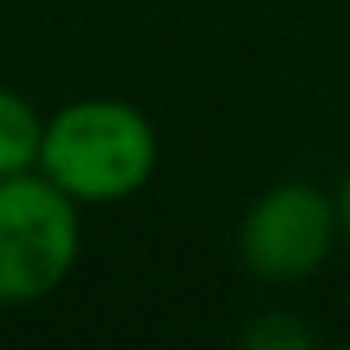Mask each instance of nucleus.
Masks as SVG:
<instances>
[{
    "label": "nucleus",
    "instance_id": "f257e3e1",
    "mask_svg": "<svg viewBox=\"0 0 350 350\" xmlns=\"http://www.w3.org/2000/svg\"><path fill=\"white\" fill-rule=\"evenodd\" d=\"M160 164V137L124 98H76L44 116L40 173L80 208L133 200Z\"/></svg>",
    "mask_w": 350,
    "mask_h": 350
},
{
    "label": "nucleus",
    "instance_id": "f03ea898",
    "mask_svg": "<svg viewBox=\"0 0 350 350\" xmlns=\"http://www.w3.org/2000/svg\"><path fill=\"white\" fill-rule=\"evenodd\" d=\"M80 248V204L40 169L0 182V310L53 297L71 280Z\"/></svg>",
    "mask_w": 350,
    "mask_h": 350
},
{
    "label": "nucleus",
    "instance_id": "7ed1b4c3",
    "mask_svg": "<svg viewBox=\"0 0 350 350\" xmlns=\"http://www.w3.org/2000/svg\"><path fill=\"white\" fill-rule=\"evenodd\" d=\"M342 244L337 196L315 182H275L244 208L235 231V253L253 280L271 288L306 284L324 271Z\"/></svg>",
    "mask_w": 350,
    "mask_h": 350
},
{
    "label": "nucleus",
    "instance_id": "20e7f679",
    "mask_svg": "<svg viewBox=\"0 0 350 350\" xmlns=\"http://www.w3.org/2000/svg\"><path fill=\"white\" fill-rule=\"evenodd\" d=\"M40 142L44 116L36 111V103L18 89L0 85V182L40 169Z\"/></svg>",
    "mask_w": 350,
    "mask_h": 350
},
{
    "label": "nucleus",
    "instance_id": "39448f33",
    "mask_svg": "<svg viewBox=\"0 0 350 350\" xmlns=\"http://www.w3.org/2000/svg\"><path fill=\"white\" fill-rule=\"evenodd\" d=\"M315 342H319V333L306 319L288 315V310H266L239 333V346H248V350H310Z\"/></svg>",
    "mask_w": 350,
    "mask_h": 350
},
{
    "label": "nucleus",
    "instance_id": "423d86ee",
    "mask_svg": "<svg viewBox=\"0 0 350 350\" xmlns=\"http://www.w3.org/2000/svg\"><path fill=\"white\" fill-rule=\"evenodd\" d=\"M333 196H337V222H342V244L350 248V173L342 178V187H337Z\"/></svg>",
    "mask_w": 350,
    "mask_h": 350
}]
</instances>
